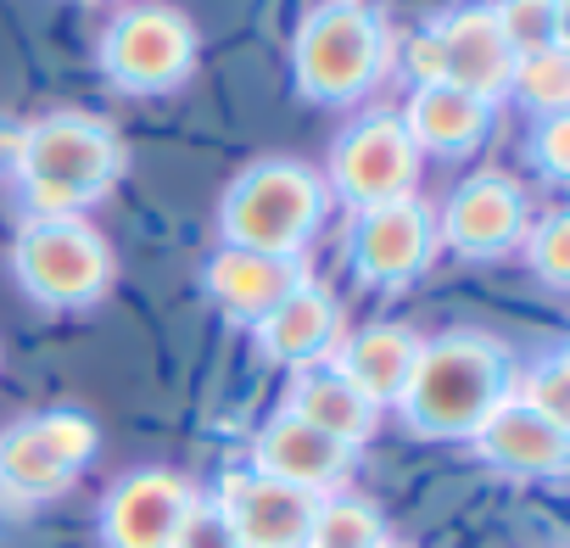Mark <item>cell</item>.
Returning a JSON list of instances; mask_svg holds the SVG:
<instances>
[{
    "mask_svg": "<svg viewBox=\"0 0 570 548\" xmlns=\"http://www.w3.org/2000/svg\"><path fill=\"white\" fill-rule=\"evenodd\" d=\"M101 68L129 96H168L196 68V29L174 7H135L101 35Z\"/></svg>",
    "mask_w": 570,
    "mask_h": 548,
    "instance_id": "obj_6",
    "label": "cell"
},
{
    "mask_svg": "<svg viewBox=\"0 0 570 548\" xmlns=\"http://www.w3.org/2000/svg\"><path fill=\"white\" fill-rule=\"evenodd\" d=\"M23 168V124H7L0 118V179Z\"/></svg>",
    "mask_w": 570,
    "mask_h": 548,
    "instance_id": "obj_29",
    "label": "cell"
},
{
    "mask_svg": "<svg viewBox=\"0 0 570 548\" xmlns=\"http://www.w3.org/2000/svg\"><path fill=\"white\" fill-rule=\"evenodd\" d=\"M409 74L420 79V85H436L442 79V46H436V29H425V35H414L409 40Z\"/></svg>",
    "mask_w": 570,
    "mask_h": 548,
    "instance_id": "obj_28",
    "label": "cell"
},
{
    "mask_svg": "<svg viewBox=\"0 0 570 548\" xmlns=\"http://www.w3.org/2000/svg\"><path fill=\"white\" fill-rule=\"evenodd\" d=\"M403 129L414 140V151H436V157H470L487 129H492V101L436 79V85H420L403 107Z\"/></svg>",
    "mask_w": 570,
    "mask_h": 548,
    "instance_id": "obj_18",
    "label": "cell"
},
{
    "mask_svg": "<svg viewBox=\"0 0 570 548\" xmlns=\"http://www.w3.org/2000/svg\"><path fill=\"white\" fill-rule=\"evenodd\" d=\"M252 470H257V476H274V481H285V487H303V492H314V498H325V492H336V487L347 481L353 448L331 442L325 431H314V425H303L297 414L279 409V414L252 437Z\"/></svg>",
    "mask_w": 570,
    "mask_h": 548,
    "instance_id": "obj_14",
    "label": "cell"
},
{
    "mask_svg": "<svg viewBox=\"0 0 570 548\" xmlns=\"http://www.w3.org/2000/svg\"><path fill=\"white\" fill-rule=\"evenodd\" d=\"M525 257L537 268L542 286H570V218L564 213H548L537 229H525Z\"/></svg>",
    "mask_w": 570,
    "mask_h": 548,
    "instance_id": "obj_24",
    "label": "cell"
},
{
    "mask_svg": "<svg viewBox=\"0 0 570 548\" xmlns=\"http://www.w3.org/2000/svg\"><path fill=\"white\" fill-rule=\"evenodd\" d=\"M213 503L229 520L240 548H303L308 526H314V509H320L314 492L285 487V481L257 476V470H229Z\"/></svg>",
    "mask_w": 570,
    "mask_h": 548,
    "instance_id": "obj_12",
    "label": "cell"
},
{
    "mask_svg": "<svg viewBox=\"0 0 570 548\" xmlns=\"http://www.w3.org/2000/svg\"><path fill=\"white\" fill-rule=\"evenodd\" d=\"M386 542H392V531H386V520L370 498L325 492L303 548H386Z\"/></svg>",
    "mask_w": 570,
    "mask_h": 548,
    "instance_id": "obj_21",
    "label": "cell"
},
{
    "mask_svg": "<svg viewBox=\"0 0 570 548\" xmlns=\"http://www.w3.org/2000/svg\"><path fill=\"white\" fill-rule=\"evenodd\" d=\"M320 218H325V185L303 163H285V157L252 163L246 174H235V185L218 202L224 246L263 252V257H303Z\"/></svg>",
    "mask_w": 570,
    "mask_h": 548,
    "instance_id": "obj_2",
    "label": "cell"
},
{
    "mask_svg": "<svg viewBox=\"0 0 570 548\" xmlns=\"http://www.w3.org/2000/svg\"><path fill=\"white\" fill-rule=\"evenodd\" d=\"M509 353L503 342L481 336V331H448L436 342H420L414 375L397 398L403 420L414 437H436V442H470L481 431V420L509 398Z\"/></svg>",
    "mask_w": 570,
    "mask_h": 548,
    "instance_id": "obj_1",
    "label": "cell"
},
{
    "mask_svg": "<svg viewBox=\"0 0 570 548\" xmlns=\"http://www.w3.org/2000/svg\"><path fill=\"white\" fill-rule=\"evenodd\" d=\"M386 548H403V542H386Z\"/></svg>",
    "mask_w": 570,
    "mask_h": 548,
    "instance_id": "obj_30",
    "label": "cell"
},
{
    "mask_svg": "<svg viewBox=\"0 0 570 548\" xmlns=\"http://www.w3.org/2000/svg\"><path fill=\"white\" fill-rule=\"evenodd\" d=\"M174 548H240V542H235L229 520L218 515V503L196 498V509L185 515V526H179V537H174Z\"/></svg>",
    "mask_w": 570,
    "mask_h": 548,
    "instance_id": "obj_27",
    "label": "cell"
},
{
    "mask_svg": "<svg viewBox=\"0 0 570 548\" xmlns=\"http://www.w3.org/2000/svg\"><path fill=\"white\" fill-rule=\"evenodd\" d=\"M196 498L202 492L179 470H135L101 503V542L107 548H174Z\"/></svg>",
    "mask_w": 570,
    "mask_h": 548,
    "instance_id": "obj_11",
    "label": "cell"
},
{
    "mask_svg": "<svg viewBox=\"0 0 570 548\" xmlns=\"http://www.w3.org/2000/svg\"><path fill=\"white\" fill-rule=\"evenodd\" d=\"M414 179H420V151L397 112H370L331 146V185L358 213L414 196Z\"/></svg>",
    "mask_w": 570,
    "mask_h": 548,
    "instance_id": "obj_8",
    "label": "cell"
},
{
    "mask_svg": "<svg viewBox=\"0 0 570 548\" xmlns=\"http://www.w3.org/2000/svg\"><path fill=\"white\" fill-rule=\"evenodd\" d=\"M12 268L40 309H90L112 286V246L85 218H29L12 241Z\"/></svg>",
    "mask_w": 570,
    "mask_h": 548,
    "instance_id": "obj_4",
    "label": "cell"
},
{
    "mask_svg": "<svg viewBox=\"0 0 570 548\" xmlns=\"http://www.w3.org/2000/svg\"><path fill=\"white\" fill-rule=\"evenodd\" d=\"M347 257H353V274L364 286L397 292V286L420 281L436 257V213L420 196L364 207L353 235H347Z\"/></svg>",
    "mask_w": 570,
    "mask_h": 548,
    "instance_id": "obj_9",
    "label": "cell"
},
{
    "mask_svg": "<svg viewBox=\"0 0 570 548\" xmlns=\"http://www.w3.org/2000/svg\"><path fill=\"white\" fill-rule=\"evenodd\" d=\"M252 331H257V348H263L268 364L314 370V364H325V359L336 353V342H342V303H336L325 286L303 281L285 303H274Z\"/></svg>",
    "mask_w": 570,
    "mask_h": 548,
    "instance_id": "obj_15",
    "label": "cell"
},
{
    "mask_svg": "<svg viewBox=\"0 0 570 548\" xmlns=\"http://www.w3.org/2000/svg\"><path fill=\"white\" fill-rule=\"evenodd\" d=\"M531 157L548 179H564L570 174V118L553 112V118H537V135H531Z\"/></svg>",
    "mask_w": 570,
    "mask_h": 548,
    "instance_id": "obj_26",
    "label": "cell"
},
{
    "mask_svg": "<svg viewBox=\"0 0 570 548\" xmlns=\"http://www.w3.org/2000/svg\"><path fill=\"white\" fill-rule=\"evenodd\" d=\"M386 57H392V40L370 7H358V0H325L297 29L292 74L308 101L347 107L375 90V79L386 74Z\"/></svg>",
    "mask_w": 570,
    "mask_h": 548,
    "instance_id": "obj_3",
    "label": "cell"
},
{
    "mask_svg": "<svg viewBox=\"0 0 570 548\" xmlns=\"http://www.w3.org/2000/svg\"><path fill=\"white\" fill-rule=\"evenodd\" d=\"M492 18H498V29H503L514 57L564 46V0H498Z\"/></svg>",
    "mask_w": 570,
    "mask_h": 548,
    "instance_id": "obj_23",
    "label": "cell"
},
{
    "mask_svg": "<svg viewBox=\"0 0 570 548\" xmlns=\"http://www.w3.org/2000/svg\"><path fill=\"white\" fill-rule=\"evenodd\" d=\"M414 359H420V336L409 325H364L347 342H336L331 370L342 381H353L375 409H386V403L403 398V386L414 375Z\"/></svg>",
    "mask_w": 570,
    "mask_h": 548,
    "instance_id": "obj_19",
    "label": "cell"
},
{
    "mask_svg": "<svg viewBox=\"0 0 570 548\" xmlns=\"http://www.w3.org/2000/svg\"><path fill=\"white\" fill-rule=\"evenodd\" d=\"M285 414H297L303 425L325 431V437L342 442V448H364V442L375 437V425H381V409H375L353 381H342L331 364L297 370L292 398H285Z\"/></svg>",
    "mask_w": 570,
    "mask_h": 548,
    "instance_id": "obj_20",
    "label": "cell"
},
{
    "mask_svg": "<svg viewBox=\"0 0 570 548\" xmlns=\"http://www.w3.org/2000/svg\"><path fill=\"white\" fill-rule=\"evenodd\" d=\"M509 96L537 112V118H553L570 107V57L564 46L559 51H531V57H514V74H509Z\"/></svg>",
    "mask_w": 570,
    "mask_h": 548,
    "instance_id": "obj_22",
    "label": "cell"
},
{
    "mask_svg": "<svg viewBox=\"0 0 570 548\" xmlns=\"http://www.w3.org/2000/svg\"><path fill=\"white\" fill-rule=\"evenodd\" d=\"M436 46H442V79L492 101L509 90V74H514V51L492 18V7H464L453 12L442 29H436Z\"/></svg>",
    "mask_w": 570,
    "mask_h": 548,
    "instance_id": "obj_17",
    "label": "cell"
},
{
    "mask_svg": "<svg viewBox=\"0 0 570 548\" xmlns=\"http://www.w3.org/2000/svg\"><path fill=\"white\" fill-rule=\"evenodd\" d=\"M514 398H520V403H531L537 414H548V420L570 425V359H564V353L542 359V364L525 375V386H520Z\"/></svg>",
    "mask_w": 570,
    "mask_h": 548,
    "instance_id": "obj_25",
    "label": "cell"
},
{
    "mask_svg": "<svg viewBox=\"0 0 570 548\" xmlns=\"http://www.w3.org/2000/svg\"><path fill=\"white\" fill-rule=\"evenodd\" d=\"M525 235V190L509 174H470L448 190L436 241L453 246L459 257H498Z\"/></svg>",
    "mask_w": 570,
    "mask_h": 548,
    "instance_id": "obj_10",
    "label": "cell"
},
{
    "mask_svg": "<svg viewBox=\"0 0 570 548\" xmlns=\"http://www.w3.org/2000/svg\"><path fill=\"white\" fill-rule=\"evenodd\" d=\"M470 442L492 470L520 476V481H548V476H564V464H570V425L537 414L514 392L481 420V431Z\"/></svg>",
    "mask_w": 570,
    "mask_h": 548,
    "instance_id": "obj_13",
    "label": "cell"
},
{
    "mask_svg": "<svg viewBox=\"0 0 570 548\" xmlns=\"http://www.w3.org/2000/svg\"><path fill=\"white\" fill-rule=\"evenodd\" d=\"M124 174V140L85 112H51L40 124H23V168L18 179L35 185H57L79 202H96L101 190H112V179Z\"/></svg>",
    "mask_w": 570,
    "mask_h": 548,
    "instance_id": "obj_5",
    "label": "cell"
},
{
    "mask_svg": "<svg viewBox=\"0 0 570 548\" xmlns=\"http://www.w3.org/2000/svg\"><path fill=\"white\" fill-rule=\"evenodd\" d=\"M202 281H207V297H213L235 325H257L274 303H285V297L308 281V263H303V257H263V252L218 246Z\"/></svg>",
    "mask_w": 570,
    "mask_h": 548,
    "instance_id": "obj_16",
    "label": "cell"
},
{
    "mask_svg": "<svg viewBox=\"0 0 570 548\" xmlns=\"http://www.w3.org/2000/svg\"><path fill=\"white\" fill-rule=\"evenodd\" d=\"M96 459V425L79 409H51L0 431V487L12 498H62Z\"/></svg>",
    "mask_w": 570,
    "mask_h": 548,
    "instance_id": "obj_7",
    "label": "cell"
}]
</instances>
